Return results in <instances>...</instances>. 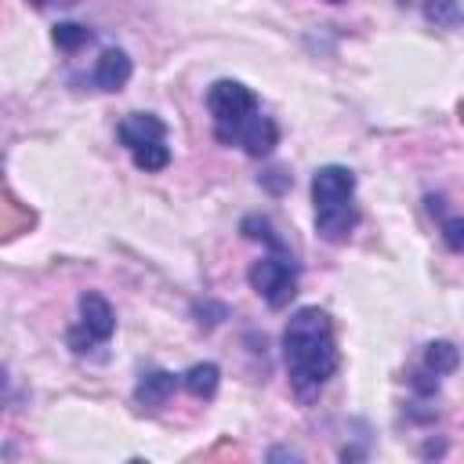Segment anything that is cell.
<instances>
[{
	"label": "cell",
	"mask_w": 464,
	"mask_h": 464,
	"mask_svg": "<svg viewBox=\"0 0 464 464\" xmlns=\"http://www.w3.org/2000/svg\"><path fill=\"white\" fill-rule=\"evenodd\" d=\"M283 359H286V373H290V388L297 399H315L323 392V384L337 373L341 355H337V341H334V323L323 308L308 304L297 308L283 330Z\"/></svg>",
	"instance_id": "cell-1"
},
{
	"label": "cell",
	"mask_w": 464,
	"mask_h": 464,
	"mask_svg": "<svg viewBox=\"0 0 464 464\" xmlns=\"http://www.w3.org/2000/svg\"><path fill=\"white\" fill-rule=\"evenodd\" d=\"M207 109H210L214 138L221 145H239L246 156H268L276 149L279 141L276 120L239 80H214L207 91Z\"/></svg>",
	"instance_id": "cell-2"
},
{
	"label": "cell",
	"mask_w": 464,
	"mask_h": 464,
	"mask_svg": "<svg viewBox=\"0 0 464 464\" xmlns=\"http://www.w3.org/2000/svg\"><path fill=\"white\" fill-rule=\"evenodd\" d=\"M312 203H315V232L326 243H344L355 225V174L341 163H326L312 178Z\"/></svg>",
	"instance_id": "cell-3"
},
{
	"label": "cell",
	"mask_w": 464,
	"mask_h": 464,
	"mask_svg": "<svg viewBox=\"0 0 464 464\" xmlns=\"http://www.w3.org/2000/svg\"><path fill=\"white\" fill-rule=\"evenodd\" d=\"M120 145L130 152L138 170H163L170 163V149H167V123L156 112H130L120 120L116 127Z\"/></svg>",
	"instance_id": "cell-4"
},
{
	"label": "cell",
	"mask_w": 464,
	"mask_h": 464,
	"mask_svg": "<svg viewBox=\"0 0 464 464\" xmlns=\"http://www.w3.org/2000/svg\"><path fill=\"white\" fill-rule=\"evenodd\" d=\"M250 286L265 297L268 308H286L297 294V261L290 254V246H268V254L261 261L250 265Z\"/></svg>",
	"instance_id": "cell-5"
},
{
	"label": "cell",
	"mask_w": 464,
	"mask_h": 464,
	"mask_svg": "<svg viewBox=\"0 0 464 464\" xmlns=\"http://www.w3.org/2000/svg\"><path fill=\"white\" fill-rule=\"evenodd\" d=\"M112 330H116V312H112V304H109L102 294L87 290V294L80 297V323L69 330V348H72L76 355H83V352H91L94 344H105V341L112 337Z\"/></svg>",
	"instance_id": "cell-6"
},
{
	"label": "cell",
	"mask_w": 464,
	"mask_h": 464,
	"mask_svg": "<svg viewBox=\"0 0 464 464\" xmlns=\"http://www.w3.org/2000/svg\"><path fill=\"white\" fill-rule=\"evenodd\" d=\"M178 384H181L178 373H170V370H149V373H141V381L134 388V399H138V406L156 410V406H163L178 392Z\"/></svg>",
	"instance_id": "cell-7"
},
{
	"label": "cell",
	"mask_w": 464,
	"mask_h": 464,
	"mask_svg": "<svg viewBox=\"0 0 464 464\" xmlns=\"http://www.w3.org/2000/svg\"><path fill=\"white\" fill-rule=\"evenodd\" d=\"M127 80H130V58H127V51H120V47L102 51V58L94 62V83L102 91H120V87H127Z\"/></svg>",
	"instance_id": "cell-8"
},
{
	"label": "cell",
	"mask_w": 464,
	"mask_h": 464,
	"mask_svg": "<svg viewBox=\"0 0 464 464\" xmlns=\"http://www.w3.org/2000/svg\"><path fill=\"white\" fill-rule=\"evenodd\" d=\"M181 384H185V392L196 395V399H214V392H218V384H221V370H218L214 362H196V366H188V370L181 373Z\"/></svg>",
	"instance_id": "cell-9"
},
{
	"label": "cell",
	"mask_w": 464,
	"mask_h": 464,
	"mask_svg": "<svg viewBox=\"0 0 464 464\" xmlns=\"http://www.w3.org/2000/svg\"><path fill=\"white\" fill-rule=\"evenodd\" d=\"M424 366H428L435 377L453 373V370L460 366V352H457V344H450V341H431V344L424 348Z\"/></svg>",
	"instance_id": "cell-10"
},
{
	"label": "cell",
	"mask_w": 464,
	"mask_h": 464,
	"mask_svg": "<svg viewBox=\"0 0 464 464\" xmlns=\"http://www.w3.org/2000/svg\"><path fill=\"white\" fill-rule=\"evenodd\" d=\"M424 18L439 29H457L464 25V7L460 0H424Z\"/></svg>",
	"instance_id": "cell-11"
},
{
	"label": "cell",
	"mask_w": 464,
	"mask_h": 464,
	"mask_svg": "<svg viewBox=\"0 0 464 464\" xmlns=\"http://www.w3.org/2000/svg\"><path fill=\"white\" fill-rule=\"evenodd\" d=\"M91 40V29L87 25H76V22H58L54 25V44L62 47V51H76V47H83Z\"/></svg>",
	"instance_id": "cell-12"
},
{
	"label": "cell",
	"mask_w": 464,
	"mask_h": 464,
	"mask_svg": "<svg viewBox=\"0 0 464 464\" xmlns=\"http://www.w3.org/2000/svg\"><path fill=\"white\" fill-rule=\"evenodd\" d=\"M442 243H446L453 254H464V214L442 218Z\"/></svg>",
	"instance_id": "cell-13"
},
{
	"label": "cell",
	"mask_w": 464,
	"mask_h": 464,
	"mask_svg": "<svg viewBox=\"0 0 464 464\" xmlns=\"http://www.w3.org/2000/svg\"><path fill=\"white\" fill-rule=\"evenodd\" d=\"M410 384H413L417 395H435V392H439V377H431V370H428V373H413Z\"/></svg>",
	"instance_id": "cell-14"
},
{
	"label": "cell",
	"mask_w": 464,
	"mask_h": 464,
	"mask_svg": "<svg viewBox=\"0 0 464 464\" xmlns=\"http://www.w3.org/2000/svg\"><path fill=\"white\" fill-rule=\"evenodd\" d=\"M33 4H36V7H44V4H47V0H33Z\"/></svg>",
	"instance_id": "cell-15"
},
{
	"label": "cell",
	"mask_w": 464,
	"mask_h": 464,
	"mask_svg": "<svg viewBox=\"0 0 464 464\" xmlns=\"http://www.w3.org/2000/svg\"><path fill=\"white\" fill-rule=\"evenodd\" d=\"M399 4H413V0H399Z\"/></svg>",
	"instance_id": "cell-16"
},
{
	"label": "cell",
	"mask_w": 464,
	"mask_h": 464,
	"mask_svg": "<svg viewBox=\"0 0 464 464\" xmlns=\"http://www.w3.org/2000/svg\"><path fill=\"white\" fill-rule=\"evenodd\" d=\"M330 4H344V0H330Z\"/></svg>",
	"instance_id": "cell-17"
}]
</instances>
